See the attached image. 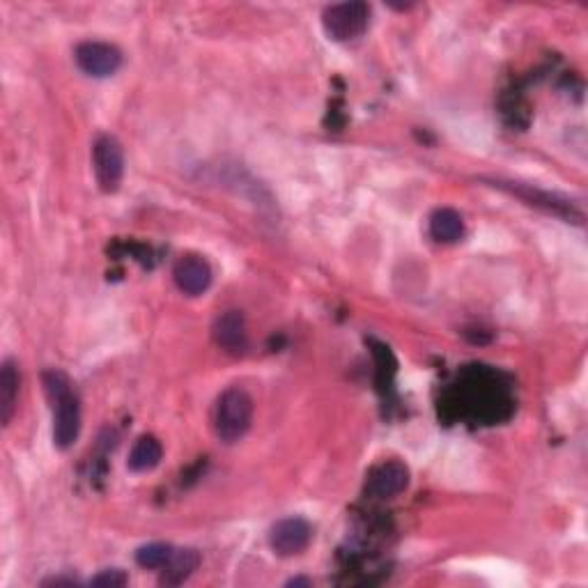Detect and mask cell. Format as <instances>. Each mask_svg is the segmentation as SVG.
<instances>
[{
	"instance_id": "obj_9",
	"label": "cell",
	"mask_w": 588,
	"mask_h": 588,
	"mask_svg": "<svg viewBox=\"0 0 588 588\" xmlns=\"http://www.w3.org/2000/svg\"><path fill=\"white\" fill-rule=\"evenodd\" d=\"M212 334L216 345L221 347V350H226L228 354H244L249 350V334H246V320L244 315L239 311H228L216 317L214 327H212Z\"/></svg>"
},
{
	"instance_id": "obj_4",
	"label": "cell",
	"mask_w": 588,
	"mask_h": 588,
	"mask_svg": "<svg viewBox=\"0 0 588 588\" xmlns=\"http://www.w3.org/2000/svg\"><path fill=\"white\" fill-rule=\"evenodd\" d=\"M92 164H95L99 189L106 193L120 189L122 177H125V152L118 138L99 136L92 147Z\"/></svg>"
},
{
	"instance_id": "obj_12",
	"label": "cell",
	"mask_w": 588,
	"mask_h": 588,
	"mask_svg": "<svg viewBox=\"0 0 588 588\" xmlns=\"http://www.w3.org/2000/svg\"><path fill=\"white\" fill-rule=\"evenodd\" d=\"M161 458H164V446H161V441L152 435H143L136 439L134 448H131L127 467L134 471V474H145V471L159 467Z\"/></svg>"
},
{
	"instance_id": "obj_3",
	"label": "cell",
	"mask_w": 588,
	"mask_h": 588,
	"mask_svg": "<svg viewBox=\"0 0 588 588\" xmlns=\"http://www.w3.org/2000/svg\"><path fill=\"white\" fill-rule=\"evenodd\" d=\"M370 21V7L361 0L354 3L329 5L322 14V26L334 42H350L366 33Z\"/></svg>"
},
{
	"instance_id": "obj_15",
	"label": "cell",
	"mask_w": 588,
	"mask_h": 588,
	"mask_svg": "<svg viewBox=\"0 0 588 588\" xmlns=\"http://www.w3.org/2000/svg\"><path fill=\"white\" fill-rule=\"evenodd\" d=\"M127 582H129V577L118 568L104 570V572H99L97 577L90 579L92 586H104V588H120V586H127Z\"/></svg>"
},
{
	"instance_id": "obj_6",
	"label": "cell",
	"mask_w": 588,
	"mask_h": 588,
	"mask_svg": "<svg viewBox=\"0 0 588 588\" xmlns=\"http://www.w3.org/2000/svg\"><path fill=\"white\" fill-rule=\"evenodd\" d=\"M313 529L311 524L301 517H285V520L276 522L269 531V547L274 549L278 556L288 559V556H297L311 545Z\"/></svg>"
},
{
	"instance_id": "obj_5",
	"label": "cell",
	"mask_w": 588,
	"mask_h": 588,
	"mask_svg": "<svg viewBox=\"0 0 588 588\" xmlns=\"http://www.w3.org/2000/svg\"><path fill=\"white\" fill-rule=\"evenodd\" d=\"M74 60L83 74L108 79L122 67V51L108 42H83L76 46Z\"/></svg>"
},
{
	"instance_id": "obj_1",
	"label": "cell",
	"mask_w": 588,
	"mask_h": 588,
	"mask_svg": "<svg viewBox=\"0 0 588 588\" xmlns=\"http://www.w3.org/2000/svg\"><path fill=\"white\" fill-rule=\"evenodd\" d=\"M46 396L53 407V444L67 451L76 444L81 432V402L72 379L63 370H46L42 375Z\"/></svg>"
},
{
	"instance_id": "obj_13",
	"label": "cell",
	"mask_w": 588,
	"mask_h": 588,
	"mask_svg": "<svg viewBox=\"0 0 588 588\" xmlns=\"http://www.w3.org/2000/svg\"><path fill=\"white\" fill-rule=\"evenodd\" d=\"M430 235L439 244H453L464 235V221L460 212L451 207H439L430 216Z\"/></svg>"
},
{
	"instance_id": "obj_7",
	"label": "cell",
	"mask_w": 588,
	"mask_h": 588,
	"mask_svg": "<svg viewBox=\"0 0 588 588\" xmlns=\"http://www.w3.org/2000/svg\"><path fill=\"white\" fill-rule=\"evenodd\" d=\"M212 267L203 255H182L180 260L175 262L173 267V278L175 285L189 297H198V294L207 292L212 285Z\"/></svg>"
},
{
	"instance_id": "obj_2",
	"label": "cell",
	"mask_w": 588,
	"mask_h": 588,
	"mask_svg": "<svg viewBox=\"0 0 588 588\" xmlns=\"http://www.w3.org/2000/svg\"><path fill=\"white\" fill-rule=\"evenodd\" d=\"M253 421V398L239 386L226 389L219 396L214 409L216 437L226 444H235L251 428Z\"/></svg>"
},
{
	"instance_id": "obj_16",
	"label": "cell",
	"mask_w": 588,
	"mask_h": 588,
	"mask_svg": "<svg viewBox=\"0 0 588 588\" xmlns=\"http://www.w3.org/2000/svg\"><path fill=\"white\" fill-rule=\"evenodd\" d=\"M76 579L72 577H53V579H46L44 586H74Z\"/></svg>"
},
{
	"instance_id": "obj_8",
	"label": "cell",
	"mask_w": 588,
	"mask_h": 588,
	"mask_svg": "<svg viewBox=\"0 0 588 588\" xmlns=\"http://www.w3.org/2000/svg\"><path fill=\"white\" fill-rule=\"evenodd\" d=\"M409 485V469L407 464L398 460H389L377 464L368 476V492L375 499H393L407 490Z\"/></svg>"
},
{
	"instance_id": "obj_11",
	"label": "cell",
	"mask_w": 588,
	"mask_h": 588,
	"mask_svg": "<svg viewBox=\"0 0 588 588\" xmlns=\"http://www.w3.org/2000/svg\"><path fill=\"white\" fill-rule=\"evenodd\" d=\"M200 566V554L196 549H175L170 561L161 568V584L166 586H180L182 582L193 575Z\"/></svg>"
},
{
	"instance_id": "obj_14",
	"label": "cell",
	"mask_w": 588,
	"mask_h": 588,
	"mask_svg": "<svg viewBox=\"0 0 588 588\" xmlns=\"http://www.w3.org/2000/svg\"><path fill=\"white\" fill-rule=\"evenodd\" d=\"M173 552H175V547L168 545V543L143 545L136 552V563L141 568H147V570H161L170 561V556H173Z\"/></svg>"
},
{
	"instance_id": "obj_17",
	"label": "cell",
	"mask_w": 588,
	"mask_h": 588,
	"mask_svg": "<svg viewBox=\"0 0 588 588\" xmlns=\"http://www.w3.org/2000/svg\"><path fill=\"white\" fill-rule=\"evenodd\" d=\"M288 586H313L311 579H304V577H294L288 582Z\"/></svg>"
},
{
	"instance_id": "obj_10",
	"label": "cell",
	"mask_w": 588,
	"mask_h": 588,
	"mask_svg": "<svg viewBox=\"0 0 588 588\" xmlns=\"http://www.w3.org/2000/svg\"><path fill=\"white\" fill-rule=\"evenodd\" d=\"M19 366L12 359L3 361L0 368V423L10 425L14 412H17V400H19Z\"/></svg>"
}]
</instances>
